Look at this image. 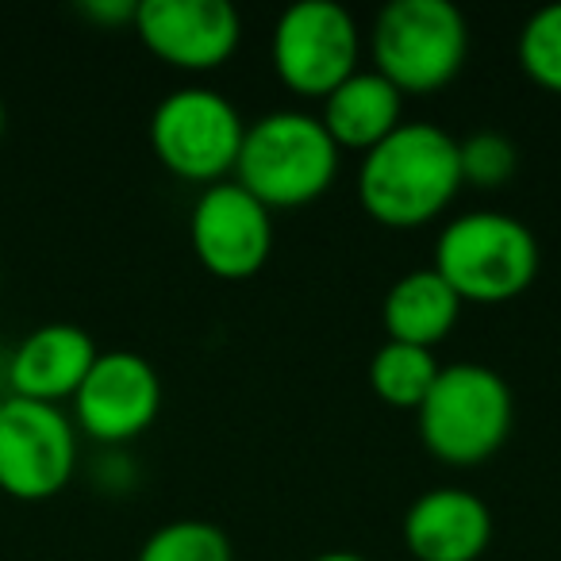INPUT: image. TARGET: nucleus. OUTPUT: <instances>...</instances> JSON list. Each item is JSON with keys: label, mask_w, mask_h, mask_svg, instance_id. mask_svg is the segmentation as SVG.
I'll return each instance as SVG.
<instances>
[{"label": "nucleus", "mask_w": 561, "mask_h": 561, "mask_svg": "<svg viewBox=\"0 0 561 561\" xmlns=\"http://www.w3.org/2000/svg\"><path fill=\"white\" fill-rule=\"evenodd\" d=\"M400 535L415 561H477L492 542V512L477 492L438 484L408 504Z\"/></svg>", "instance_id": "f8f14e48"}, {"label": "nucleus", "mask_w": 561, "mask_h": 561, "mask_svg": "<svg viewBox=\"0 0 561 561\" xmlns=\"http://www.w3.org/2000/svg\"><path fill=\"white\" fill-rule=\"evenodd\" d=\"M512 389L481 362H454L438 369V381L415 412L427 454L454 469H473L496 458L512 435Z\"/></svg>", "instance_id": "20e7f679"}, {"label": "nucleus", "mask_w": 561, "mask_h": 561, "mask_svg": "<svg viewBox=\"0 0 561 561\" xmlns=\"http://www.w3.org/2000/svg\"><path fill=\"white\" fill-rule=\"evenodd\" d=\"M131 27L158 62L185 73L219 70L242 43V16L227 0H139Z\"/></svg>", "instance_id": "9b49d317"}, {"label": "nucleus", "mask_w": 561, "mask_h": 561, "mask_svg": "<svg viewBox=\"0 0 561 561\" xmlns=\"http://www.w3.org/2000/svg\"><path fill=\"white\" fill-rule=\"evenodd\" d=\"M0 285H4V265H0Z\"/></svg>", "instance_id": "b1692460"}, {"label": "nucleus", "mask_w": 561, "mask_h": 561, "mask_svg": "<svg viewBox=\"0 0 561 561\" xmlns=\"http://www.w3.org/2000/svg\"><path fill=\"white\" fill-rule=\"evenodd\" d=\"M70 404V420L81 435L104 446H124L154 427L162 412V377L142 354L104 351Z\"/></svg>", "instance_id": "1a4fd4ad"}, {"label": "nucleus", "mask_w": 561, "mask_h": 561, "mask_svg": "<svg viewBox=\"0 0 561 561\" xmlns=\"http://www.w3.org/2000/svg\"><path fill=\"white\" fill-rule=\"evenodd\" d=\"M4 127H9V112H4V101H0V139H4Z\"/></svg>", "instance_id": "4be33fe9"}, {"label": "nucleus", "mask_w": 561, "mask_h": 561, "mask_svg": "<svg viewBox=\"0 0 561 561\" xmlns=\"http://www.w3.org/2000/svg\"><path fill=\"white\" fill-rule=\"evenodd\" d=\"M4 400H9V392H0V404H4Z\"/></svg>", "instance_id": "5701e85b"}, {"label": "nucleus", "mask_w": 561, "mask_h": 561, "mask_svg": "<svg viewBox=\"0 0 561 561\" xmlns=\"http://www.w3.org/2000/svg\"><path fill=\"white\" fill-rule=\"evenodd\" d=\"M343 150L323 131L320 116L300 108L265 112L247 124L231 181L270 211L305 208L331 193Z\"/></svg>", "instance_id": "f03ea898"}, {"label": "nucleus", "mask_w": 561, "mask_h": 561, "mask_svg": "<svg viewBox=\"0 0 561 561\" xmlns=\"http://www.w3.org/2000/svg\"><path fill=\"white\" fill-rule=\"evenodd\" d=\"M369 58L400 96L443 93L469 58V24L450 0H389L369 27Z\"/></svg>", "instance_id": "39448f33"}, {"label": "nucleus", "mask_w": 561, "mask_h": 561, "mask_svg": "<svg viewBox=\"0 0 561 561\" xmlns=\"http://www.w3.org/2000/svg\"><path fill=\"white\" fill-rule=\"evenodd\" d=\"M515 62L538 89L561 96V4L530 12L515 39Z\"/></svg>", "instance_id": "a211bd4d"}, {"label": "nucleus", "mask_w": 561, "mask_h": 561, "mask_svg": "<svg viewBox=\"0 0 561 561\" xmlns=\"http://www.w3.org/2000/svg\"><path fill=\"white\" fill-rule=\"evenodd\" d=\"M320 124L339 150H374L404 124V96L374 70H358L320 101Z\"/></svg>", "instance_id": "4468645a"}, {"label": "nucleus", "mask_w": 561, "mask_h": 561, "mask_svg": "<svg viewBox=\"0 0 561 561\" xmlns=\"http://www.w3.org/2000/svg\"><path fill=\"white\" fill-rule=\"evenodd\" d=\"M81 16H89L101 27H119L135 20V0H81Z\"/></svg>", "instance_id": "aec40b11"}, {"label": "nucleus", "mask_w": 561, "mask_h": 561, "mask_svg": "<svg viewBox=\"0 0 561 561\" xmlns=\"http://www.w3.org/2000/svg\"><path fill=\"white\" fill-rule=\"evenodd\" d=\"M78 469V427L58 404L9 397L0 404V492L24 504L55 500Z\"/></svg>", "instance_id": "6e6552de"}, {"label": "nucleus", "mask_w": 561, "mask_h": 561, "mask_svg": "<svg viewBox=\"0 0 561 561\" xmlns=\"http://www.w3.org/2000/svg\"><path fill=\"white\" fill-rule=\"evenodd\" d=\"M277 81L305 101H323L358 73L362 27L339 0H300L285 9L270 35Z\"/></svg>", "instance_id": "0eeeda50"}, {"label": "nucleus", "mask_w": 561, "mask_h": 561, "mask_svg": "<svg viewBox=\"0 0 561 561\" xmlns=\"http://www.w3.org/2000/svg\"><path fill=\"white\" fill-rule=\"evenodd\" d=\"M135 561H234V546L224 527L208 519L162 523L139 546Z\"/></svg>", "instance_id": "f3484780"}, {"label": "nucleus", "mask_w": 561, "mask_h": 561, "mask_svg": "<svg viewBox=\"0 0 561 561\" xmlns=\"http://www.w3.org/2000/svg\"><path fill=\"white\" fill-rule=\"evenodd\" d=\"M461 193L458 139L438 124H400L362 154L358 204L374 224L415 231L443 216Z\"/></svg>", "instance_id": "f257e3e1"}, {"label": "nucleus", "mask_w": 561, "mask_h": 561, "mask_svg": "<svg viewBox=\"0 0 561 561\" xmlns=\"http://www.w3.org/2000/svg\"><path fill=\"white\" fill-rule=\"evenodd\" d=\"M96 343L78 323H43L20 339L9 358V397L58 404L73 400L96 362Z\"/></svg>", "instance_id": "ddd939ff"}, {"label": "nucleus", "mask_w": 561, "mask_h": 561, "mask_svg": "<svg viewBox=\"0 0 561 561\" xmlns=\"http://www.w3.org/2000/svg\"><path fill=\"white\" fill-rule=\"evenodd\" d=\"M247 119L224 93L208 85L173 89L150 112V150L188 185H219L234 173Z\"/></svg>", "instance_id": "423d86ee"}, {"label": "nucleus", "mask_w": 561, "mask_h": 561, "mask_svg": "<svg viewBox=\"0 0 561 561\" xmlns=\"http://www.w3.org/2000/svg\"><path fill=\"white\" fill-rule=\"evenodd\" d=\"M458 165H461V185L473 188H504L515 178V142L500 131H473L458 139Z\"/></svg>", "instance_id": "6ab92c4d"}, {"label": "nucleus", "mask_w": 561, "mask_h": 561, "mask_svg": "<svg viewBox=\"0 0 561 561\" xmlns=\"http://www.w3.org/2000/svg\"><path fill=\"white\" fill-rule=\"evenodd\" d=\"M188 242L211 277L250 280L273 254V211L234 181L208 185L188 211Z\"/></svg>", "instance_id": "9d476101"}, {"label": "nucleus", "mask_w": 561, "mask_h": 561, "mask_svg": "<svg viewBox=\"0 0 561 561\" xmlns=\"http://www.w3.org/2000/svg\"><path fill=\"white\" fill-rule=\"evenodd\" d=\"M461 316V297L431 265L400 273L381 300V323L389 343L435 351Z\"/></svg>", "instance_id": "2eb2a0df"}, {"label": "nucleus", "mask_w": 561, "mask_h": 561, "mask_svg": "<svg viewBox=\"0 0 561 561\" xmlns=\"http://www.w3.org/2000/svg\"><path fill=\"white\" fill-rule=\"evenodd\" d=\"M542 250L523 219L507 211H466L438 231L431 270L461 305H507L535 285Z\"/></svg>", "instance_id": "7ed1b4c3"}, {"label": "nucleus", "mask_w": 561, "mask_h": 561, "mask_svg": "<svg viewBox=\"0 0 561 561\" xmlns=\"http://www.w3.org/2000/svg\"><path fill=\"white\" fill-rule=\"evenodd\" d=\"M312 561H369L366 553H354V550H328V553H316Z\"/></svg>", "instance_id": "412c9836"}, {"label": "nucleus", "mask_w": 561, "mask_h": 561, "mask_svg": "<svg viewBox=\"0 0 561 561\" xmlns=\"http://www.w3.org/2000/svg\"><path fill=\"white\" fill-rule=\"evenodd\" d=\"M438 358L435 351H420V346L389 343L381 346L369 358V389L381 404L397 408V412H420V404L427 400L431 385L438 381Z\"/></svg>", "instance_id": "dca6fc26"}]
</instances>
